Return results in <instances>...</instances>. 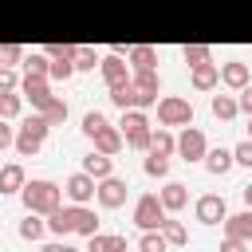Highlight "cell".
<instances>
[{
  "instance_id": "obj_8",
  "label": "cell",
  "mask_w": 252,
  "mask_h": 252,
  "mask_svg": "<svg viewBox=\"0 0 252 252\" xmlns=\"http://www.w3.org/2000/svg\"><path fill=\"white\" fill-rule=\"evenodd\" d=\"M110 102L118 106V110H146V106H154L158 98H150V94H142L130 79L126 83H118V87H110Z\"/></svg>"
},
{
  "instance_id": "obj_43",
  "label": "cell",
  "mask_w": 252,
  "mask_h": 252,
  "mask_svg": "<svg viewBox=\"0 0 252 252\" xmlns=\"http://www.w3.org/2000/svg\"><path fill=\"white\" fill-rule=\"evenodd\" d=\"M236 102H240V110H244V114H248V118H252V83H248V87H240V91H236Z\"/></svg>"
},
{
  "instance_id": "obj_9",
  "label": "cell",
  "mask_w": 252,
  "mask_h": 252,
  "mask_svg": "<svg viewBox=\"0 0 252 252\" xmlns=\"http://www.w3.org/2000/svg\"><path fill=\"white\" fill-rule=\"evenodd\" d=\"M126 193H130V185H126L122 177H114V173H110V177H102V181H98L94 201H98L102 209H122V205H126Z\"/></svg>"
},
{
  "instance_id": "obj_47",
  "label": "cell",
  "mask_w": 252,
  "mask_h": 252,
  "mask_svg": "<svg viewBox=\"0 0 252 252\" xmlns=\"http://www.w3.org/2000/svg\"><path fill=\"white\" fill-rule=\"evenodd\" d=\"M248 138H252V122H248Z\"/></svg>"
},
{
  "instance_id": "obj_19",
  "label": "cell",
  "mask_w": 252,
  "mask_h": 252,
  "mask_svg": "<svg viewBox=\"0 0 252 252\" xmlns=\"http://www.w3.org/2000/svg\"><path fill=\"white\" fill-rule=\"evenodd\" d=\"M232 165H236V158H232V150H224V146H213V150L205 154V169H209L213 177H224Z\"/></svg>"
},
{
  "instance_id": "obj_42",
  "label": "cell",
  "mask_w": 252,
  "mask_h": 252,
  "mask_svg": "<svg viewBox=\"0 0 252 252\" xmlns=\"http://www.w3.org/2000/svg\"><path fill=\"white\" fill-rule=\"evenodd\" d=\"M8 146H16V130L8 126V118H0V154H4Z\"/></svg>"
},
{
  "instance_id": "obj_20",
  "label": "cell",
  "mask_w": 252,
  "mask_h": 252,
  "mask_svg": "<svg viewBox=\"0 0 252 252\" xmlns=\"http://www.w3.org/2000/svg\"><path fill=\"white\" fill-rule=\"evenodd\" d=\"M158 197H161V205H165V213H181V209L189 205V193H185V185H181V181H165Z\"/></svg>"
},
{
  "instance_id": "obj_32",
  "label": "cell",
  "mask_w": 252,
  "mask_h": 252,
  "mask_svg": "<svg viewBox=\"0 0 252 252\" xmlns=\"http://www.w3.org/2000/svg\"><path fill=\"white\" fill-rule=\"evenodd\" d=\"M169 248V240L161 236V228H150V232H142V240H138V252H165Z\"/></svg>"
},
{
  "instance_id": "obj_31",
  "label": "cell",
  "mask_w": 252,
  "mask_h": 252,
  "mask_svg": "<svg viewBox=\"0 0 252 252\" xmlns=\"http://www.w3.org/2000/svg\"><path fill=\"white\" fill-rule=\"evenodd\" d=\"M24 110V94L20 91H0V118H16Z\"/></svg>"
},
{
  "instance_id": "obj_41",
  "label": "cell",
  "mask_w": 252,
  "mask_h": 252,
  "mask_svg": "<svg viewBox=\"0 0 252 252\" xmlns=\"http://www.w3.org/2000/svg\"><path fill=\"white\" fill-rule=\"evenodd\" d=\"M0 91H20V79H16V67H0Z\"/></svg>"
},
{
  "instance_id": "obj_25",
  "label": "cell",
  "mask_w": 252,
  "mask_h": 252,
  "mask_svg": "<svg viewBox=\"0 0 252 252\" xmlns=\"http://www.w3.org/2000/svg\"><path fill=\"white\" fill-rule=\"evenodd\" d=\"M87 252H126V236H102V232H94V236H87Z\"/></svg>"
},
{
  "instance_id": "obj_6",
  "label": "cell",
  "mask_w": 252,
  "mask_h": 252,
  "mask_svg": "<svg viewBox=\"0 0 252 252\" xmlns=\"http://www.w3.org/2000/svg\"><path fill=\"white\" fill-rule=\"evenodd\" d=\"M161 220H165L161 197H158V193H142V197L134 201V224H138L142 232H150V228H161Z\"/></svg>"
},
{
  "instance_id": "obj_13",
  "label": "cell",
  "mask_w": 252,
  "mask_h": 252,
  "mask_svg": "<svg viewBox=\"0 0 252 252\" xmlns=\"http://www.w3.org/2000/svg\"><path fill=\"white\" fill-rule=\"evenodd\" d=\"M98 71H102L106 87H118V83H126V79H130V71H134V67H130V63H126V59H122V55L114 51V55H102Z\"/></svg>"
},
{
  "instance_id": "obj_40",
  "label": "cell",
  "mask_w": 252,
  "mask_h": 252,
  "mask_svg": "<svg viewBox=\"0 0 252 252\" xmlns=\"http://www.w3.org/2000/svg\"><path fill=\"white\" fill-rule=\"evenodd\" d=\"M232 158H236V165H248L252 169V138H244L240 146H232Z\"/></svg>"
},
{
  "instance_id": "obj_38",
  "label": "cell",
  "mask_w": 252,
  "mask_h": 252,
  "mask_svg": "<svg viewBox=\"0 0 252 252\" xmlns=\"http://www.w3.org/2000/svg\"><path fill=\"white\" fill-rule=\"evenodd\" d=\"M39 114H47V122H51V126H59V122H67V102H63V98H51V102H47V110H39Z\"/></svg>"
},
{
  "instance_id": "obj_2",
  "label": "cell",
  "mask_w": 252,
  "mask_h": 252,
  "mask_svg": "<svg viewBox=\"0 0 252 252\" xmlns=\"http://www.w3.org/2000/svg\"><path fill=\"white\" fill-rule=\"evenodd\" d=\"M47 130H51V122H47V114H28L24 122H20V130H16V154L20 158H35L39 150H43V142H47Z\"/></svg>"
},
{
  "instance_id": "obj_23",
  "label": "cell",
  "mask_w": 252,
  "mask_h": 252,
  "mask_svg": "<svg viewBox=\"0 0 252 252\" xmlns=\"http://www.w3.org/2000/svg\"><path fill=\"white\" fill-rule=\"evenodd\" d=\"M83 169H87L94 181H102V177H110V173H114V158H110V154H98V150H91V154L83 158Z\"/></svg>"
},
{
  "instance_id": "obj_36",
  "label": "cell",
  "mask_w": 252,
  "mask_h": 252,
  "mask_svg": "<svg viewBox=\"0 0 252 252\" xmlns=\"http://www.w3.org/2000/svg\"><path fill=\"white\" fill-rule=\"evenodd\" d=\"M24 47L20 43H0V67H16V63H24Z\"/></svg>"
},
{
  "instance_id": "obj_16",
  "label": "cell",
  "mask_w": 252,
  "mask_h": 252,
  "mask_svg": "<svg viewBox=\"0 0 252 252\" xmlns=\"http://www.w3.org/2000/svg\"><path fill=\"white\" fill-rule=\"evenodd\" d=\"M189 83H193V91H213L217 83H220V67L209 59V63H197L193 71H189Z\"/></svg>"
},
{
  "instance_id": "obj_10",
  "label": "cell",
  "mask_w": 252,
  "mask_h": 252,
  "mask_svg": "<svg viewBox=\"0 0 252 252\" xmlns=\"http://www.w3.org/2000/svg\"><path fill=\"white\" fill-rule=\"evenodd\" d=\"M177 154H181V161H205V154H209L205 134H201L197 126H185L181 138H177Z\"/></svg>"
},
{
  "instance_id": "obj_22",
  "label": "cell",
  "mask_w": 252,
  "mask_h": 252,
  "mask_svg": "<svg viewBox=\"0 0 252 252\" xmlns=\"http://www.w3.org/2000/svg\"><path fill=\"white\" fill-rule=\"evenodd\" d=\"M224 236H236V240H248L252 244V209L224 217Z\"/></svg>"
},
{
  "instance_id": "obj_27",
  "label": "cell",
  "mask_w": 252,
  "mask_h": 252,
  "mask_svg": "<svg viewBox=\"0 0 252 252\" xmlns=\"http://www.w3.org/2000/svg\"><path fill=\"white\" fill-rule=\"evenodd\" d=\"M150 154H158V158H169V154H177V138L169 134V130H154L150 134Z\"/></svg>"
},
{
  "instance_id": "obj_34",
  "label": "cell",
  "mask_w": 252,
  "mask_h": 252,
  "mask_svg": "<svg viewBox=\"0 0 252 252\" xmlns=\"http://www.w3.org/2000/svg\"><path fill=\"white\" fill-rule=\"evenodd\" d=\"M161 236H165L169 244H177V248H181V244L189 240V232H185V224H181V220H169V217L161 220Z\"/></svg>"
},
{
  "instance_id": "obj_12",
  "label": "cell",
  "mask_w": 252,
  "mask_h": 252,
  "mask_svg": "<svg viewBox=\"0 0 252 252\" xmlns=\"http://www.w3.org/2000/svg\"><path fill=\"white\" fill-rule=\"evenodd\" d=\"M193 213H197V220H201V224H220V220L228 217V205H224V197H220V193H205V197H197Z\"/></svg>"
},
{
  "instance_id": "obj_14",
  "label": "cell",
  "mask_w": 252,
  "mask_h": 252,
  "mask_svg": "<svg viewBox=\"0 0 252 252\" xmlns=\"http://www.w3.org/2000/svg\"><path fill=\"white\" fill-rule=\"evenodd\" d=\"M220 83H224L228 91H240V87H248V83H252V71H248V63H240V59H228V63L220 67Z\"/></svg>"
},
{
  "instance_id": "obj_29",
  "label": "cell",
  "mask_w": 252,
  "mask_h": 252,
  "mask_svg": "<svg viewBox=\"0 0 252 252\" xmlns=\"http://www.w3.org/2000/svg\"><path fill=\"white\" fill-rule=\"evenodd\" d=\"M47 71H51L47 51H28L24 55V75H47Z\"/></svg>"
},
{
  "instance_id": "obj_18",
  "label": "cell",
  "mask_w": 252,
  "mask_h": 252,
  "mask_svg": "<svg viewBox=\"0 0 252 252\" xmlns=\"http://www.w3.org/2000/svg\"><path fill=\"white\" fill-rule=\"evenodd\" d=\"M130 83H134L142 94H150V98H158V91H161V75H158V67H138V71H130Z\"/></svg>"
},
{
  "instance_id": "obj_15",
  "label": "cell",
  "mask_w": 252,
  "mask_h": 252,
  "mask_svg": "<svg viewBox=\"0 0 252 252\" xmlns=\"http://www.w3.org/2000/svg\"><path fill=\"white\" fill-rule=\"evenodd\" d=\"M67 209H71V232H79V236H94L98 232L94 209H87V205H67Z\"/></svg>"
},
{
  "instance_id": "obj_4",
  "label": "cell",
  "mask_w": 252,
  "mask_h": 252,
  "mask_svg": "<svg viewBox=\"0 0 252 252\" xmlns=\"http://www.w3.org/2000/svg\"><path fill=\"white\" fill-rule=\"evenodd\" d=\"M158 122L161 126H193V102L181 98V94L158 98Z\"/></svg>"
},
{
  "instance_id": "obj_35",
  "label": "cell",
  "mask_w": 252,
  "mask_h": 252,
  "mask_svg": "<svg viewBox=\"0 0 252 252\" xmlns=\"http://www.w3.org/2000/svg\"><path fill=\"white\" fill-rule=\"evenodd\" d=\"M102 63V55L94 51V47H79V55H75V71H94Z\"/></svg>"
},
{
  "instance_id": "obj_37",
  "label": "cell",
  "mask_w": 252,
  "mask_h": 252,
  "mask_svg": "<svg viewBox=\"0 0 252 252\" xmlns=\"http://www.w3.org/2000/svg\"><path fill=\"white\" fill-rule=\"evenodd\" d=\"M102 126H106V114H102V110H87V114H83V134H87V138H94Z\"/></svg>"
},
{
  "instance_id": "obj_45",
  "label": "cell",
  "mask_w": 252,
  "mask_h": 252,
  "mask_svg": "<svg viewBox=\"0 0 252 252\" xmlns=\"http://www.w3.org/2000/svg\"><path fill=\"white\" fill-rule=\"evenodd\" d=\"M39 252H79V248H75V244H67V236H63V240H51V244H43Z\"/></svg>"
},
{
  "instance_id": "obj_39",
  "label": "cell",
  "mask_w": 252,
  "mask_h": 252,
  "mask_svg": "<svg viewBox=\"0 0 252 252\" xmlns=\"http://www.w3.org/2000/svg\"><path fill=\"white\" fill-rule=\"evenodd\" d=\"M142 169H146L150 177H165V173H169V158H158V154H150Z\"/></svg>"
},
{
  "instance_id": "obj_33",
  "label": "cell",
  "mask_w": 252,
  "mask_h": 252,
  "mask_svg": "<svg viewBox=\"0 0 252 252\" xmlns=\"http://www.w3.org/2000/svg\"><path fill=\"white\" fill-rule=\"evenodd\" d=\"M209 55H213V51H209V43H185V47H181V59H185L189 67L209 63Z\"/></svg>"
},
{
  "instance_id": "obj_1",
  "label": "cell",
  "mask_w": 252,
  "mask_h": 252,
  "mask_svg": "<svg viewBox=\"0 0 252 252\" xmlns=\"http://www.w3.org/2000/svg\"><path fill=\"white\" fill-rule=\"evenodd\" d=\"M20 197H24V209H28V213H39V217H51V213L63 205V189H59L55 181H47V177L28 181V185L20 189Z\"/></svg>"
},
{
  "instance_id": "obj_3",
  "label": "cell",
  "mask_w": 252,
  "mask_h": 252,
  "mask_svg": "<svg viewBox=\"0 0 252 252\" xmlns=\"http://www.w3.org/2000/svg\"><path fill=\"white\" fill-rule=\"evenodd\" d=\"M118 130H122V138H126L130 150H146V154H150V134H154V130H150L146 110H122Z\"/></svg>"
},
{
  "instance_id": "obj_11",
  "label": "cell",
  "mask_w": 252,
  "mask_h": 252,
  "mask_svg": "<svg viewBox=\"0 0 252 252\" xmlns=\"http://www.w3.org/2000/svg\"><path fill=\"white\" fill-rule=\"evenodd\" d=\"M94 189H98V181H94L87 169H79V173H71V177L63 181V193H67L71 205H87V201L94 197Z\"/></svg>"
},
{
  "instance_id": "obj_26",
  "label": "cell",
  "mask_w": 252,
  "mask_h": 252,
  "mask_svg": "<svg viewBox=\"0 0 252 252\" xmlns=\"http://www.w3.org/2000/svg\"><path fill=\"white\" fill-rule=\"evenodd\" d=\"M213 114L220 118V122H232L236 114H240V102H236V94H213Z\"/></svg>"
},
{
  "instance_id": "obj_17",
  "label": "cell",
  "mask_w": 252,
  "mask_h": 252,
  "mask_svg": "<svg viewBox=\"0 0 252 252\" xmlns=\"http://www.w3.org/2000/svg\"><path fill=\"white\" fill-rule=\"evenodd\" d=\"M91 142H94V150H98V154H110V158H114V154H118V150L126 146L122 130H118V126H110V122H106V126H102V130H98V134H94Z\"/></svg>"
},
{
  "instance_id": "obj_46",
  "label": "cell",
  "mask_w": 252,
  "mask_h": 252,
  "mask_svg": "<svg viewBox=\"0 0 252 252\" xmlns=\"http://www.w3.org/2000/svg\"><path fill=\"white\" fill-rule=\"evenodd\" d=\"M244 201H248V209H252V181L244 185Z\"/></svg>"
},
{
  "instance_id": "obj_24",
  "label": "cell",
  "mask_w": 252,
  "mask_h": 252,
  "mask_svg": "<svg viewBox=\"0 0 252 252\" xmlns=\"http://www.w3.org/2000/svg\"><path fill=\"white\" fill-rule=\"evenodd\" d=\"M126 63L138 71V67H158V47H150V43H134V47H126Z\"/></svg>"
},
{
  "instance_id": "obj_44",
  "label": "cell",
  "mask_w": 252,
  "mask_h": 252,
  "mask_svg": "<svg viewBox=\"0 0 252 252\" xmlns=\"http://www.w3.org/2000/svg\"><path fill=\"white\" fill-rule=\"evenodd\" d=\"M220 252H248V240H236V236H224V240H220Z\"/></svg>"
},
{
  "instance_id": "obj_7",
  "label": "cell",
  "mask_w": 252,
  "mask_h": 252,
  "mask_svg": "<svg viewBox=\"0 0 252 252\" xmlns=\"http://www.w3.org/2000/svg\"><path fill=\"white\" fill-rule=\"evenodd\" d=\"M20 94L32 102V110H47V102L55 98L47 75H24V79H20Z\"/></svg>"
},
{
  "instance_id": "obj_21",
  "label": "cell",
  "mask_w": 252,
  "mask_h": 252,
  "mask_svg": "<svg viewBox=\"0 0 252 252\" xmlns=\"http://www.w3.org/2000/svg\"><path fill=\"white\" fill-rule=\"evenodd\" d=\"M24 185H28L24 165H20V161H4V165H0V193H20Z\"/></svg>"
},
{
  "instance_id": "obj_48",
  "label": "cell",
  "mask_w": 252,
  "mask_h": 252,
  "mask_svg": "<svg viewBox=\"0 0 252 252\" xmlns=\"http://www.w3.org/2000/svg\"><path fill=\"white\" fill-rule=\"evenodd\" d=\"M0 165H4V161H0Z\"/></svg>"
},
{
  "instance_id": "obj_5",
  "label": "cell",
  "mask_w": 252,
  "mask_h": 252,
  "mask_svg": "<svg viewBox=\"0 0 252 252\" xmlns=\"http://www.w3.org/2000/svg\"><path fill=\"white\" fill-rule=\"evenodd\" d=\"M43 51H47V59H51L47 79L67 83V79L75 75V55H79V47H75V43H51V47H43Z\"/></svg>"
},
{
  "instance_id": "obj_30",
  "label": "cell",
  "mask_w": 252,
  "mask_h": 252,
  "mask_svg": "<svg viewBox=\"0 0 252 252\" xmlns=\"http://www.w3.org/2000/svg\"><path fill=\"white\" fill-rule=\"evenodd\" d=\"M47 228H51L55 236H71V209H67V205H59V209L47 217Z\"/></svg>"
},
{
  "instance_id": "obj_28",
  "label": "cell",
  "mask_w": 252,
  "mask_h": 252,
  "mask_svg": "<svg viewBox=\"0 0 252 252\" xmlns=\"http://www.w3.org/2000/svg\"><path fill=\"white\" fill-rule=\"evenodd\" d=\"M47 232V220H39V213H24V220H20V236L24 240H39Z\"/></svg>"
}]
</instances>
